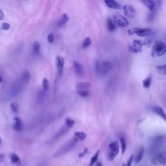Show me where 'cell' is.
<instances>
[{"mask_svg":"<svg viewBox=\"0 0 166 166\" xmlns=\"http://www.w3.org/2000/svg\"><path fill=\"white\" fill-rule=\"evenodd\" d=\"M73 69L77 76H81L84 74V68L79 62L74 60L73 62Z\"/></svg>","mask_w":166,"mask_h":166,"instance_id":"cell-11","label":"cell"},{"mask_svg":"<svg viewBox=\"0 0 166 166\" xmlns=\"http://www.w3.org/2000/svg\"><path fill=\"white\" fill-rule=\"evenodd\" d=\"M94 166H103V165H102V164L100 162H98L95 163V165Z\"/></svg>","mask_w":166,"mask_h":166,"instance_id":"cell-42","label":"cell"},{"mask_svg":"<svg viewBox=\"0 0 166 166\" xmlns=\"http://www.w3.org/2000/svg\"><path fill=\"white\" fill-rule=\"evenodd\" d=\"M15 123L14 124V128L16 131H21L23 128V125H22V121L18 117H15Z\"/></svg>","mask_w":166,"mask_h":166,"instance_id":"cell-17","label":"cell"},{"mask_svg":"<svg viewBox=\"0 0 166 166\" xmlns=\"http://www.w3.org/2000/svg\"><path fill=\"white\" fill-rule=\"evenodd\" d=\"M128 51H129L130 52L132 53H139L136 49H135L132 45H129V46H128Z\"/></svg>","mask_w":166,"mask_h":166,"instance_id":"cell-39","label":"cell"},{"mask_svg":"<svg viewBox=\"0 0 166 166\" xmlns=\"http://www.w3.org/2000/svg\"><path fill=\"white\" fill-rule=\"evenodd\" d=\"M133 160H134V156L131 155V157H130L129 159H128V162H127V165H126V166H131L132 165V161H133Z\"/></svg>","mask_w":166,"mask_h":166,"instance_id":"cell-38","label":"cell"},{"mask_svg":"<svg viewBox=\"0 0 166 166\" xmlns=\"http://www.w3.org/2000/svg\"><path fill=\"white\" fill-rule=\"evenodd\" d=\"M56 66L57 68L58 74H59V77H61L62 75V72H63L64 66V59L63 56H60V55H58L56 57Z\"/></svg>","mask_w":166,"mask_h":166,"instance_id":"cell-9","label":"cell"},{"mask_svg":"<svg viewBox=\"0 0 166 166\" xmlns=\"http://www.w3.org/2000/svg\"><path fill=\"white\" fill-rule=\"evenodd\" d=\"M1 138H0V145H1Z\"/></svg>","mask_w":166,"mask_h":166,"instance_id":"cell-44","label":"cell"},{"mask_svg":"<svg viewBox=\"0 0 166 166\" xmlns=\"http://www.w3.org/2000/svg\"><path fill=\"white\" fill-rule=\"evenodd\" d=\"M109 152L108 154V158L110 160H113L120 152V145L117 141L111 142L108 145Z\"/></svg>","mask_w":166,"mask_h":166,"instance_id":"cell-5","label":"cell"},{"mask_svg":"<svg viewBox=\"0 0 166 166\" xmlns=\"http://www.w3.org/2000/svg\"><path fill=\"white\" fill-rule=\"evenodd\" d=\"M4 161V154H0V162L3 163Z\"/></svg>","mask_w":166,"mask_h":166,"instance_id":"cell-41","label":"cell"},{"mask_svg":"<svg viewBox=\"0 0 166 166\" xmlns=\"http://www.w3.org/2000/svg\"><path fill=\"white\" fill-rule=\"evenodd\" d=\"M156 16L155 12H151L147 16V20L149 22H152Z\"/></svg>","mask_w":166,"mask_h":166,"instance_id":"cell-34","label":"cell"},{"mask_svg":"<svg viewBox=\"0 0 166 166\" xmlns=\"http://www.w3.org/2000/svg\"><path fill=\"white\" fill-rule=\"evenodd\" d=\"M92 44V40H91V38L90 37H87L82 42V46L83 48H87L88 47H89L90 45Z\"/></svg>","mask_w":166,"mask_h":166,"instance_id":"cell-28","label":"cell"},{"mask_svg":"<svg viewBox=\"0 0 166 166\" xmlns=\"http://www.w3.org/2000/svg\"><path fill=\"white\" fill-rule=\"evenodd\" d=\"M113 68V64L110 61H99L95 64V70L97 73L105 75L110 72Z\"/></svg>","mask_w":166,"mask_h":166,"instance_id":"cell-2","label":"cell"},{"mask_svg":"<svg viewBox=\"0 0 166 166\" xmlns=\"http://www.w3.org/2000/svg\"><path fill=\"white\" fill-rule=\"evenodd\" d=\"M69 20V16L67 14L64 13L62 15L61 17L59 18V20L56 22V27H61L63 25H64L66 23L68 22V21Z\"/></svg>","mask_w":166,"mask_h":166,"instance_id":"cell-12","label":"cell"},{"mask_svg":"<svg viewBox=\"0 0 166 166\" xmlns=\"http://www.w3.org/2000/svg\"><path fill=\"white\" fill-rule=\"evenodd\" d=\"M153 39H154L153 34H151V35L149 36V37H147V38L143 41V42H142L143 43V45H145V46L148 47V48L150 47L152 43H153Z\"/></svg>","mask_w":166,"mask_h":166,"instance_id":"cell-20","label":"cell"},{"mask_svg":"<svg viewBox=\"0 0 166 166\" xmlns=\"http://www.w3.org/2000/svg\"><path fill=\"white\" fill-rule=\"evenodd\" d=\"M11 109L13 112H18L19 110V106L16 103H12L11 105Z\"/></svg>","mask_w":166,"mask_h":166,"instance_id":"cell-33","label":"cell"},{"mask_svg":"<svg viewBox=\"0 0 166 166\" xmlns=\"http://www.w3.org/2000/svg\"><path fill=\"white\" fill-rule=\"evenodd\" d=\"M91 87V84L89 82H78L75 86V88L77 90H88Z\"/></svg>","mask_w":166,"mask_h":166,"instance_id":"cell-15","label":"cell"},{"mask_svg":"<svg viewBox=\"0 0 166 166\" xmlns=\"http://www.w3.org/2000/svg\"><path fill=\"white\" fill-rule=\"evenodd\" d=\"M153 31L151 29L149 28H132L131 29L128 30V34L129 35H132V34H137L139 37H149V36L153 34Z\"/></svg>","mask_w":166,"mask_h":166,"instance_id":"cell-4","label":"cell"},{"mask_svg":"<svg viewBox=\"0 0 166 166\" xmlns=\"http://www.w3.org/2000/svg\"><path fill=\"white\" fill-rule=\"evenodd\" d=\"M88 152H89V149H88V148L86 147L82 152H81V153H79V155H78L79 158H82L83 156H84L86 155V154H88Z\"/></svg>","mask_w":166,"mask_h":166,"instance_id":"cell-35","label":"cell"},{"mask_svg":"<svg viewBox=\"0 0 166 166\" xmlns=\"http://www.w3.org/2000/svg\"><path fill=\"white\" fill-rule=\"evenodd\" d=\"M75 138H77V139L79 140H84L86 138V134L84 132H81V131H77L74 133Z\"/></svg>","mask_w":166,"mask_h":166,"instance_id":"cell-21","label":"cell"},{"mask_svg":"<svg viewBox=\"0 0 166 166\" xmlns=\"http://www.w3.org/2000/svg\"><path fill=\"white\" fill-rule=\"evenodd\" d=\"M152 162L153 164L157 166H165L166 154L165 152L160 153L154 156V158L152 159Z\"/></svg>","mask_w":166,"mask_h":166,"instance_id":"cell-6","label":"cell"},{"mask_svg":"<svg viewBox=\"0 0 166 166\" xmlns=\"http://www.w3.org/2000/svg\"><path fill=\"white\" fill-rule=\"evenodd\" d=\"M142 2L151 12H154L157 9V8L160 6V4H161V1H152V0H143V1H142Z\"/></svg>","mask_w":166,"mask_h":166,"instance_id":"cell-8","label":"cell"},{"mask_svg":"<svg viewBox=\"0 0 166 166\" xmlns=\"http://www.w3.org/2000/svg\"><path fill=\"white\" fill-rule=\"evenodd\" d=\"M54 40H55V37H54L53 34V33H49L48 36V42L50 43V44H52L54 42Z\"/></svg>","mask_w":166,"mask_h":166,"instance_id":"cell-36","label":"cell"},{"mask_svg":"<svg viewBox=\"0 0 166 166\" xmlns=\"http://www.w3.org/2000/svg\"><path fill=\"white\" fill-rule=\"evenodd\" d=\"M120 143H121V152H122V154H123L126 151V148H127V143H126V140L123 137H120Z\"/></svg>","mask_w":166,"mask_h":166,"instance_id":"cell-26","label":"cell"},{"mask_svg":"<svg viewBox=\"0 0 166 166\" xmlns=\"http://www.w3.org/2000/svg\"><path fill=\"white\" fill-rule=\"evenodd\" d=\"M11 27V25L8 23H3L2 24V27L1 28L3 30H9Z\"/></svg>","mask_w":166,"mask_h":166,"instance_id":"cell-37","label":"cell"},{"mask_svg":"<svg viewBox=\"0 0 166 166\" xmlns=\"http://www.w3.org/2000/svg\"><path fill=\"white\" fill-rule=\"evenodd\" d=\"M99 153H100V151L98 150L95 153V154H94L93 156H92V158H91V160H90V162L89 165L88 166H94V165H95V163H96L97 161V159H98V157H99Z\"/></svg>","mask_w":166,"mask_h":166,"instance_id":"cell-22","label":"cell"},{"mask_svg":"<svg viewBox=\"0 0 166 166\" xmlns=\"http://www.w3.org/2000/svg\"><path fill=\"white\" fill-rule=\"evenodd\" d=\"M75 123V121L73 119L70 118V117H67L66 120V127L68 128H71L73 125Z\"/></svg>","mask_w":166,"mask_h":166,"instance_id":"cell-29","label":"cell"},{"mask_svg":"<svg viewBox=\"0 0 166 166\" xmlns=\"http://www.w3.org/2000/svg\"><path fill=\"white\" fill-rule=\"evenodd\" d=\"M114 23H116L117 25L120 26L121 27H125L128 25V21L123 15L120 14L119 13H116L113 16Z\"/></svg>","mask_w":166,"mask_h":166,"instance_id":"cell-7","label":"cell"},{"mask_svg":"<svg viewBox=\"0 0 166 166\" xmlns=\"http://www.w3.org/2000/svg\"><path fill=\"white\" fill-rule=\"evenodd\" d=\"M123 12L126 16L128 18H134L136 15V11L132 5H125L123 6Z\"/></svg>","mask_w":166,"mask_h":166,"instance_id":"cell-10","label":"cell"},{"mask_svg":"<svg viewBox=\"0 0 166 166\" xmlns=\"http://www.w3.org/2000/svg\"><path fill=\"white\" fill-rule=\"evenodd\" d=\"M152 110H153V111L156 114H157L158 116H159L160 117H162V118L164 119V120H165V119H166L165 114V112H164V110H163V109L161 107H160V106H154V107L152 108Z\"/></svg>","mask_w":166,"mask_h":166,"instance_id":"cell-16","label":"cell"},{"mask_svg":"<svg viewBox=\"0 0 166 166\" xmlns=\"http://www.w3.org/2000/svg\"><path fill=\"white\" fill-rule=\"evenodd\" d=\"M33 51L36 54H39L40 51V44L38 42H34L33 44Z\"/></svg>","mask_w":166,"mask_h":166,"instance_id":"cell-25","label":"cell"},{"mask_svg":"<svg viewBox=\"0 0 166 166\" xmlns=\"http://www.w3.org/2000/svg\"><path fill=\"white\" fill-rule=\"evenodd\" d=\"M105 3L107 5V7H108L110 9H120L121 8L120 4L117 1H114V0H106V1H105Z\"/></svg>","mask_w":166,"mask_h":166,"instance_id":"cell-14","label":"cell"},{"mask_svg":"<svg viewBox=\"0 0 166 166\" xmlns=\"http://www.w3.org/2000/svg\"><path fill=\"white\" fill-rule=\"evenodd\" d=\"M145 153V148L144 147L142 146L139 147V150H138V153H137V155L135 158V163L136 164H138L142 161V158H143V156H144Z\"/></svg>","mask_w":166,"mask_h":166,"instance_id":"cell-13","label":"cell"},{"mask_svg":"<svg viewBox=\"0 0 166 166\" xmlns=\"http://www.w3.org/2000/svg\"><path fill=\"white\" fill-rule=\"evenodd\" d=\"M77 94L81 97H86L90 95V92L88 90H77Z\"/></svg>","mask_w":166,"mask_h":166,"instance_id":"cell-24","label":"cell"},{"mask_svg":"<svg viewBox=\"0 0 166 166\" xmlns=\"http://www.w3.org/2000/svg\"><path fill=\"white\" fill-rule=\"evenodd\" d=\"M107 29L110 32H114L116 29V25L114 22V21L112 20L110 18H108L107 20Z\"/></svg>","mask_w":166,"mask_h":166,"instance_id":"cell-19","label":"cell"},{"mask_svg":"<svg viewBox=\"0 0 166 166\" xmlns=\"http://www.w3.org/2000/svg\"><path fill=\"white\" fill-rule=\"evenodd\" d=\"M3 81V79H2V77H1V75H0V82H1Z\"/></svg>","mask_w":166,"mask_h":166,"instance_id":"cell-43","label":"cell"},{"mask_svg":"<svg viewBox=\"0 0 166 166\" xmlns=\"http://www.w3.org/2000/svg\"><path fill=\"white\" fill-rule=\"evenodd\" d=\"M30 79V74L29 73L27 72V71H25L23 73L22 75V80L23 82H27V81L29 80Z\"/></svg>","mask_w":166,"mask_h":166,"instance_id":"cell-32","label":"cell"},{"mask_svg":"<svg viewBox=\"0 0 166 166\" xmlns=\"http://www.w3.org/2000/svg\"><path fill=\"white\" fill-rule=\"evenodd\" d=\"M42 87L44 88V91H47L48 89H49V81L47 78H44L42 81Z\"/></svg>","mask_w":166,"mask_h":166,"instance_id":"cell-31","label":"cell"},{"mask_svg":"<svg viewBox=\"0 0 166 166\" xmlns=\"http://www.w3.org/2000/svg\"><path fill=\"white\" fill-rule=\"evenodd\" d=\"M166 52V45L163 42L156 40L154 42L152 48V56H161Z\"/></svg>","mask_w":166,"mask_h":166,"instance_id":"cell-3","label":"cell"},{"mask_svg":"<svg viewBox=\"0 0 166 166\" xmlns=\"http://www.w3.org/2000/svg\"><path fill=\"white\" fill-rule=\"evenodd\" d=\"M151 84V77L149 76L143 81V86L145 88H149Z\"/></svg>","mask_w":166,"mask_h":166,"instance_id":"cell-27","label":"cell"},{"mask_svg":"<svg viewBox=\"0 0 166 166\" xmlns=\"http://www.w3.org/2000/svg\"><path fill=\"white\" fill-rule=\"evenodd\" d=\"M165 68L166 65H162V66H156V69L158 70V73L162 75H165Z\"/></svg>","mask_w":166,"mask_h":166,"instance_id":"cell-30","label":"cell"},{"mask_svg":"<svg viewBox=\"0 0 166 166\" xmlns=\"http://www.w3.org/2000/svg\"><path fill=\"white\" fill-rule=\"evenodd\" d=\"M4 19V14L3 11L0 9V20H3Z\"/></svg>","mask_w":166,"mask_h":166,"instance_id":"cell-40","label":"cell"},{"mask_svg":"<svg viewBox=\"0 0 166 166\" xmlns=\"http://www.w3.org/2000/svg\"><path fill=\"white\" fill-rule=\"evenodd\" d=\"M11 162H12L13 164H20L21 163V160L20 157L17 155L16 154H11Z\"/></svg>","mask_w":166,"mask_h":166,"instance_id":"cell-23","label":"cell"},{"mask_svg":"<svg viewBox=\"0 0 166 166\" xmlns=\"http://www.w3.org/2000/svg\"><path fill=\"white\" fill-rule=\"evenodd\" d=\"M165 142L164 136H157L153 137L151 139L150 145H149V153L155 156L160 153V149Z\"/></svg>","mask_w":166,"mask_h":166,"instance_id":"cell-1","label":"cell"},{"mask_svg":"<svg viewBox=\"0 0 166 166\" xmlns=\"http://www.w3.org/2000/svg\"><path fill=\"white\" fill-rule=\"evenodd\" d=\"M132 46L139 53L142 51V47H143V43H142V41L140 40H133V42H132Z\"/></svg>","mask_w":166,"mask_h":166,"instance_id":"cell-18","label":"cell"}]
</instances>
